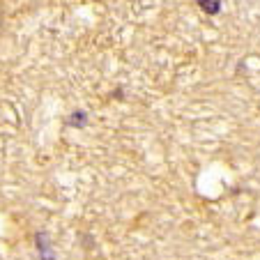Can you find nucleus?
<instances>
[{
    "instance_id": "7ed1b4c3",
    "label": "nucleus",
    "mask_w": 260,
    "mask_h": 260,
    "mask_svg": "<svg viewBox=\"0 0 260 260\" xmlns=\"http://www.w3.org/2000/svg\"><path fill=\"white\" fill-rule=\"evenodd\" d=\"M85 120H88V115H85L83 111H76V113L69 118V124H72V127H83Z\"/></svg>"
},
{
    "instance_id": "f03ea898",
    "label": "nucleus",
    "mask_w": 260,
    "mask_h": 260,
    "mask_svg": "<svg viewBox=\"0 0 260 260\" xmlns=\"http://www.w3.org/2000/svg\"><path fill=\"white\" fill-rule=\"evenodd\" d=\"M198 7H201L205 14L214 16V14H219V10H221V0H198Z\"/></svg>"
},
{
    "instance_id": "f257e3e1",
    "label": "nucleus",
    "mask_w": 260,
    "mask_h": 260,
    "mask_svg": "<svg viewBox=\"0 0 260 260\" xmlns=\"http://www.w3.org/2000/svg\"><path fill=\"white\" fill-rule=\"evenodd\" d=\"M37 249H40L42 260H55L53 253H51V246H49V237H46V233H37Z\"/></svg>"
}]
</instances>
